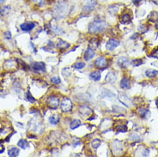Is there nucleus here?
Wrapping results in <instances>:
<instances>
[{
	"instance_id": "nucleus-1",
	"label": "nucleus",
	"mask_w": 158,
	"mask_h": 157,
	"mask_svg": "<svg viewBox=\"0 0 158 157\" xmlns=\"http://www.w3.org/2000/svg\"><path fill=\"white\" fill-rule=\"evenodd\" d=\"M108 29V23L100 19H95L89 26V31L91 34H101L105 32Z\"/></svg>"
},
{
	"instance_id": "nucleus-2",
	"label": "nucleus",
	"mask_w": 158,
	"mask_h": 157,
	"mask_svg": "<svg viewBox=\"0 0 158 157\" xmlns=\"http://www.w3.org/2000/svg\"><path fill=\"white\" fill-rule=\"evenodd\" d=\"M68 11V4L65 1H59L53 8V16L57 19H62L65 16Z\"/></svg>"
},
{
	"instance_id": "nucleus-3",
	"label": "nucleus",
	"mask_w": 158,
	"mask_h": 157,
	"mask_svg": "<svg viewBox=\"0 0 158 157\" xmlns=\"http://www.w3.org/2000/svg\"><path fill=\"white\" fill-rule=\"evenodd\" d=\"M47 105L52 109H57L59 105V99L56 95H51L47 98Z\"/></svg>"
},
{
	"instance_id": "nucleus-4",
	"label": "nucleus",
	"mask_w": 158,
	"mask_h": 157,
	"mask_svg": "<svg viewBox=\"0 0 158 157\" xmlns=\"http://www.w3.org/2000/svg\"><path fill=\"white\" fill-rule=\"evenodd\" d=\"M72 108H73L72 101H71L70 99L65 98L62 100V102H61V110H62L64 113L70 112Z\"/></svg>"
},
{
	"instance_id": "nucleus-5",
	"label": "nucleus",
	"mask_w": 158,
	"mask_h": 157,
	"mask_svg": "<svg viewBox=\"0 0 158 157\" xmlns=\"http://www.w3.org/2000/svg\"><path fill=\"white\" fill-rule=\"evenodd\" d=\"M79 113L82 115V117L85 118H89V116L93 114V111L91 108H89L87 106H82L79 108Z\"/></svg>"
},
{
	"instance_id": "nucleus-6",
	"label": "nucleus",
	"mask_w": 158,
	"mask_h": 157,
	"mask_svg": "<svg viewBox=\"0 0 158 157\" xmlns=\"http://www.w3.org/2000/svg\"><path fill=\"white\" fill-rule=\"evenodd\" d=\"M121 4H111L109 5L108 8V12L111 16H116L118 15L120 11V9H121Z\"/></svg>"
},
{
	"instance_id": "nucleus-7",
	"label": "nucleus",
	"mask_w": 158,
	"mask_h": 157,
	"mask_svg": "<svg viewBox=\"0 0 158 157\" xmlns=\"http://www.w3.org/2000/svg\"><path fill=\"white\" fill-rule=\"evenodd\" d=\"M107 65H108V60L104 57H99L95 61V65L98 69H104L105 67H107Z\"/></svg>"
},
{
	"instance_id": "nucleus-8",
	"label": "nucleus",
	"mask_w": 158,
	"mask_h": 157,
	"mask_svg": "<svg viewBox=\"0 0 158 157\" xmlns=\"http://www.w3.org/2000/svg\"><path fill=\"white\" fill-rule=\"evenodd\" d=\"M119 46V41L116 39H110L106 44V48L108 51H113Z\"/></svg>"
},
{
	"instance_id": "nucleus-9",
	"label": "nucleus",
	"mask_w": 158,
	"mask_h": 157,
	"mask_svg": "<svg viewBox=\"0 0 158 157\" xmlns=\"http://www.w3.org/2000/svg\"><path fill=\"white\" fill-rule=\"evenodd\" d=\"M122 151H123L122 143L118 141V140H115L113 143V152H114L116 155H119V154L122 153Z\"/></svg>"
},
{
	"instance_id": "nucleus-10",
	"label": "nucleus",
	"mask_w": 158,
	"mask_h": 157,
	"mask_svg": "<svg viewBox=\"0 0 158 157\" xmlns=\"http://www.w3.org/2000/svg\"><path fill=\"white\" fill-rule=\"evenodd\" d=\"M97 3H96V0H88V2L86 3L85 6L83 7V11L84 12H90L94 10L96 6Z\"/></svg>"
},
{
	"instance_id": "nucleus-11",
	"label": "nucleus",
	"mask_w": 158,
	"mask_h": 157,
	"mask_svg": "<svg viewBox=\"0 0 158 157\" xmlns=\"http://www.w3.org/2000/svg\"><path fill=\"white\" fill-rule=\"evenodd\" d=\"M117 63H118V65L120 68H126L128 67L131 64V61L128 58H126V57H120L117 60Z\"/></svg>"
},
{
	"instance_id": "nucleus-12",
	"label": "nucleus",
	"mask_w": 158,
	"mask_h": 157,
	"mask_svg": "<svg viewBox=\"0 0 158 157\" xmlns=\"http://www.w3.org/2000/svg\"><path fill=\"white\" fill-rule=\"evenodd\" d=\"M35 25L36 24L34 22H24V23L20 25V29L24 32H29V31L34 29Z\"/></svg>"
},
{
	"instance_id": "nucleus-13",
	"label": "nucleus",
	"mask_w": 158,
	"mask_h": 157,
	"mask_svg": "<svg viewBox=\"0 0 158 157\" xmlns=\"http://www.w3.org/2000/svg\"><path fill=\"white\" fill-rule=\"evenodd\" d=\"M32 69L34 71H41L45 72L46 71V66L43 62H34L32 65Z\"/></svg>"
},
{
	"instance_id": "nucleus-14",
	"label": "nucleus",
	"mask_w": 158,
	"mask_h": 157,
	"mask_svg": "<svg viewBox=\"0 0 158 157\" xmlns=\"http://www.w3.org/2000/svg\"><path fill=\"white\" fill-rule=\"evenodd\" d=\"M119 101L126 107H130L131 105V100L125 94H119Z\"/></svg>"
},
{
	"instance_id": "nucleus-15",
	"label": "nucleus",
	"mask_w": 158,
	"mask_h": 157,
	"mask_svg": "<svg viewBox=\"0 0 158 157\" xmlns=\"http://www.w3.org/2000/svg\"><path fill=\"white\" fill-rule=\"evenodd\" d=\"M138 115L143 118H149V116H150V112H149V110L144 108H138Z\"/></svg>"
},
{
	"instance_id": "nucleus-16",
	"label": "nucleus",
	"mask_w": 158,
	"mask_h": 157,
	"mask_svg": "<svg viewBox=\"0 0 158 157\" xmlns=\"http://www.w3.org/2000/svg\"><path fill=\"white\" fill-rule=\"evenodd\" d=\"M96 55V52L94 49H92L91 47H88V49L85 51L84 52V59L86 61H89L90 59H92Z\"/></svg>"
},
{
	"instance_id": "nucleus-17",
	"label": "nucleus",
	"mask_w": 158,
	"mask_h": 157,
	"mask_svg": "<svg viewBox=\"0 0 158 157\" xmlns=\"http://www.w3.org/2000/svg\"><path fill=\"white\" fill-rule=\"evenodd\" d=\"M119 86L120 88L123 89H129L131 88V81L128 77H124L121 79L120 82H119Z\"/></svg>"
},
{
	"instance_id": "nucleus-18",
	"label": "nucleus",
	"mask_w": 158,
	"mask_h": 157,
	"mask_svg": "<svg viewBox=\"0 0 158 157\" xmlns=\"http://www.w3.org/2000/svg\"><path fill=\"white\" fill-rule=\"evenodd\" d=\"M105 81L108 83H114L117 81V77L114 72H108L105 77Z\"/></svg>"
},
{
	"instance_id": "nucleus-19",
	"label": "nucleus",
	"mask_w": 158,
	"mask_h": 157,
	"mask_svg": "<svg viewBox=\"0 0 158 157\" xmlns=\"http://www.w3.org/2000/svg\"><path fill=\"white\" fill-rule=\"evenodd\" d=\"M131 17L129 13H124L121 15V16L119 18V22L122 24H127L129 22H131Z\"/></svg>"
},
{
	"instance_id": "nucleus-20",
	"label": "nucleus",
	"mask_w": 158,
	"mask_h": 157,
	"mask_svg": "<svg viewBox=\"0 0 158 157\" xmlns=\"http://www.w3.org/2000/svg\"><path fill=\"white\" fill-rule=\"evenodd\" d=\"M70 47V45L69 43L65 42L63 39H59V41H58V43H57V47L61 50L67 49V48H69Z\"/></svg>"
},
{
	"instance_id": "nucleus-21",
	"label": "nucleus",
	"mask_w": 158,
	"mask_h": 157,
	"mask_svg": "<svg viewBox=\"0 0 158 157\" xmlns=\"http://www.w3.org/2000/svg\"><path fill=\"white\" fill-rule=\"evenodd\" d=\"M148 21L150 22H157L158 21L157 11H151L148 16Z\"/></svg>"
},
{
	"instance_id": "nucleus-22",
	"label": "nucleus",
	"mask_w": 158,
	"mask_h": 157,
	"mask_svg": "<svg viewBox=\"0 0 158 157\" xmlns=\"http://www.w3.org/2000/svg\"><path fill=\"white\" fill-rule=\"evenodd\" d=\"M158 74V71L157 70L154 69H148L145 71V76L149 78H153L155 77H157Z\"/></svg>"
},
{
	"instance_id": "nucleus-23",
	"label": "nucleus",
	"mask_w": 158,
	"mask_h": 157,
	"mask_svg": "<svg viewBox=\"0 0 158 157\" xmlns=\"http://www.w3.org/2000/svg\"><path fill=\"white\" fill-rule=\"evenodd\" d=\"M89 77L91 80L95 81V82H98L101 80V72L100 71H94V72H91L90 75H89Z\"/></svg>"
},
{
	"instance_id": "nucleus-24",
	"label": "nucleus",
	"mask_w": 158,
	"mask_h": 157,
	"mask_svg": "<svg viewBox=\"0 0 158 157\" xmlns=\"http://www.w3.org/2000/svg\"><path fill=\"white\" fill-rule=\"evenodd\" d=\"M8 155L10 157H17L19 155V149L17 148L11 147L8 151Z\"/></svg>"
},
{
	"instance_id": "nucleus-25",
	"label": "nucleus",
	"mask_w": 158,
	"mask_h": 157,
	"mask_svg": "<svg viewBox=\"0 0 158 157\" xmlns=\"http://www.w3.org/2000/svg\"><path fill=\"white\" fill-rule=\"evenodd\" d=\"M11 10V6L10 5H4V6H2L0 8V14L2 16H6L8 15Z\"/></svg>"
},
{
	"instance_id": "nucleus-26",
	"label": "nucleus",
	"mask_w": 158,
	"mask_h": 157,
	"mask_svg": "<svg viewBox=\"0 0 158 157\" xmlns=\"http://www.w3.org/2000/svg\"><path fill=\"white\" fill-rule=\"evenodd\" d=\"M59 120H60V117H59V115H58V114H53V115H52L49 118L50 124H52L53 125H57L59 122Z\"/></svg>"
},
{
	"instance_id": "nucleus-27",
	"label": "nucleus",
	"mask_w": 158,
	"mask_h": 157,
	"mask_svg": "<svg viewBox=\"0 0 158 157\" xmlns=\"http://www.w3.org/2000/svg\"><path fill=\"white\" fill-rule=\"evenodd\" d=\"M17 146L21 148H27L29 146V143L27 140H24V139H21L19 142L17 143Z\"/></svg>"
},
{
	"instance_id": "nucleus-28",
	"label": "nucleus",
	"mask_w": 158,
	"mask_h": 157,
	"mask_svg": "<svg viewBox=\"0 0 158 157\" xmlns=\"http://www.w3.org/2000/svg\"><path fill=\"white\" fill-rule=\"evenodd\" d=\"M101 96L102 97H109V98H111V97H114L115 96V95L113 93V92H111L110 90L108 89H103L102 91H101Z\"/></svg>"
},
{
	"instance_id": "nucleus-29",
	"label": "nucleus",
	"mask_w": 158,
	"mask_h": 157,
	"mask_svg": "<svg viewBox=\"0 0 158 157\" xmlns=\"http://www.w3.org/2000/svg\"><path fill=\"white\" fill-rule=\"evenodd\" d=\"M81 121L78 120V119H74V120H72L71 122H70V127L71 130H75V129H77L78 127H79L80 125H81Z\"/></svg>"
},
{
	"instance_id": "nucleus-30",
	"label": "nucleus",
	"mask_w": 158,
	"mask_h": 157,
	"mask_svg": "<svg viewBox=\"0 0 158 157\" xmlns=\"http://www.w3.org/2000/svg\"><path fill=\"white\" fill-rule=\"evenodd\" d=\"M52 30L56 34H61L64 33L63 30L61 29L57 24H52Z\"/></svg>"
},
{
	"instance_id": "nucleus-31",
	"label": "nucleus",
	"mask_w": 158,
	"mask_h": 157,
	"mask_svg": "<svg viewBox=\"0 0 158 157\" xmlns=\"http://www.w3.org/2000/svg\"><path fill=\"white\" fill-rule=\"evenodd\" d=\"M101 141L100 140V139H94L92 142H91V146L92 148H94L95 149H96V148H98L100 147V145H101Z\"/></svg>"
},
{
	"instance_id": "nucleus-32",
	"label": "nucleus",
	"mask_w": 158,
	"mask_h": 157,
	"mask_svg": "<svg viewBox=\"0 0 158 157\" xmlns=\"http://www.w3.org/2000/svg\"><path fill=\"white\" fill-rule=\"evenodd\" d=\"M115 128H116L117 132H126L128 130V128L126 125H120L116 126Z\"/></svg>"
},
{
	"instance_id": "nucleus-33",
	"label": "nucleus",
	"mask_w": 158,
	"mask_h": 157,
	"mask_svg": "<svg viewBox=\"0 0 158 157\" xmlns=\"http://www.w3.org/2000/svg\"><path fill=\"white\" fill-rule=\"evenodd\" d=\"M32 2L39 7L44 6L46 4V0H32Z\"/></svg>"
},
{
	"instance_id": "nucleus-34",
	"label": "nucleus",
	"mask_w": 158,
	"mask_h": 157,
	"mask_svg": "<svg viewBox=\"0 0 158 157\" xmlns=\"http://www.w3.org/2000/svg\"><path fill=\"white\" fill-rule=\"evenodd\" d=\"M132 65H133V66H139V65H141L143 63H144V61H143V59H135L132 60Z\"/></svg>"
},
{
	"instance_id": "nucleus-35",
	"label": "nucleus",
	"mask_w": 158,
	"mask_h": 157,
	"mask_svg": "<svg viewBox=\"0 0 158 157\" xmlns=\"http://www.w3.org/2000/svg\"><path fill=\"white\" fill-rule=\"evenodd\" d=\"M84 67H85V63L83 62H78L74 65V68L77 70L83 69Z\"/></svg>"
},
{
	"instance_id": "nucleus-36",
	"label": "nucleus",
	"mask_w": 158,
	"mask_h": 157,
	"mask_svg": "<svg viewBox=\"0 0 158 157\" xmlns=\"http://www.w3.org/2000/svg\"><path fill=\"white\" fill-rule=\"evenodd\" d=\"M138 31H140V32H142V33H145L146 31H148L147 25H145V24H141V25L138 27Z\"/></svg>"
},
{
	"instance_id": "nucleus-37",
	"label": "nucleus",
	"mask_w": 158,
	"mask_h": 157,
	"mask_svg": "<svg viewBox=\"0 0 158 157\" xmlns=\"http://www.w3.org/2000/svg\"><path fill=\"white\" fill-rule=\"evenodd\" d=\"M26 99H27L29 102H32V103L35 101V99L31 95V93H30V92H27V93H26Z\"/></svg>"
},
{
	"instance_id": "nucleus-38",
	"label": "nucleus",
	"mask_w": 158,
	"mask_h": 157,
	"mask_svg": "<svg viewBox=\"0 0 158 157\" xmlns=\"http://www.w3.org/2000/svg\"><path fill=\"white\" fill-rule=\"evenodd\" d=\"M51 82L53 83V84H59L61 82V80L59 78V77H53L51 78Z\"/></svg>"
},
{
	"instance_id": "nucleus-39",
	"label": "nucleus",
	"mask_w": 158,
	"mask_h": 157,
	"mask_svg": "<svg viewBox=\"0 0 158 157\" xmlns=\"http://www.w3.org/2000/svg\"><path fill=\"white\" fill-rule=\"evenodd\" d=\"M89 44H90V45L94 44V48H96V47H98V39H96V38H93V39L90 40Z\"/></svg>"
},
{
	"instance_id": "nucleus-40",
	"label": "nucleus",
	"mask_w": 158,
	"mask_h": 157,
	"mask_svg": "<svg viewBox=\"0 0 158 157\" xmlns=\"http://www.w3.org/2000/svg\"><path fill=\"white\" fill-rule=\"evenodd\" d=\"M150 57L158 59V47L157 48V49H155L153 52H152V53H151V55H150Z\"/></svg>"
},
{
	"instance_id": "nucleus-41",
	"label": "nucleus",
	"mask_w": 158,
	"mask_h": 157,
	"mask_svg": "<svg viewBox=\"0 0 158 157\" xmlns=\"http://www.w3.org/2000/svg\"><path fill=\"white\" fill-rule=\"evenodd\" d=\"M4 36H5V39H11V33H10V31H6L5 34H4Z\"/></svg>"
},
{
	"instance_id": "nucleus-42",
	"label": "nucleus",
	"mask_w": 158,
	"mask_h": 157,
	"mask_svg": "<svg viewBox=\"0 0 158 157\" xmlns=\"http://www.w3.org/2000/svg\"><path fill=\"white\" fill-rule=\"evenodd\" d=\"M131 138H132L133 140L137 141V140H138V139L140 138V137H139V136H138L137 134H132V135L131 136Z\"/></svg>"
},
{
	"instance_id": "nucleus-43",
	"label": "nucleus",
	"mask_w": 158,
	"mask_h": 157,
	"mask_svg": "<svg viewBox=\"0 0 158 157\" xmlns=\"http://www.w3.org/2000/svg\"><path fill=\"white\" fill-rule=\"evenodd\" d=\"M138 37H139V34L138 33H136V34H134L131 37V39H138Z\"/></svg>"
},
{
	"instance_id": "nucleus-44",
	"label": "nucleus",
	"mask_w": 158,
	"mask_h": 157,
	"mask_svg": "<svg viewBox=\"0 0 158 157\" xmlns=\"http://www.w3.org/2000/svg\"><path fill=\"white\" fill-rule=\"evenodd\" d=\"M131 1H132V3H133L135 5H138V4H140L143 0H131Z\"/></svg>"
},
{
	"instance_id": "nucleus-45",
	"label": "nucleus",
	"mask_w": 158,
	"mask_h": 157,
	"mask_svg": "<svg viewBox=\"0 0 158 157\" xmlns=\"http://www.w3.org/2000/svg\"><path fill=\"white\" fill-rule=\"evenodd\" d=\"M4 147L3 143H0V154L4 153Z\"/></svg>"
},
{
	"instance_id": "nucleus-46",
	"label": "nucleus",
	"mask_w": 158,
	"mask_h": 157,
	"mask_svg": "<svg viewBox=\"0 0 158 157\" xmlns=\"http://www.w3.org/2000/svg\"><path fill=\"white\" fill-rule=\"evenodd\" d=\"M155 27H156V29H158V21L156 22V25H155Z\"/></svg>"
},
{
	"instance_id": "nucleus-47",
	"label": "nucleus",
	"mask_w": 158,
	"mask_h": 157,
	"mask_svg": "<svg viewBox=\"0 0 158 157\" xmlns=\"http://www.w3.org/2000/svg\"><path fill=\"white\" fill-rule=\"evenodd\" d=\"M153 2H154L157 5H158V0H153Z\"/></svg>"
},
{
	"instance_id": "nucleus-48",
	"label": "nucleus",
	"mask_w": 158,
	"mask_h": 157,
	"mask_svg": "<svg viewBox=\"0 0 158 157\" xmlns=\"http://www.w3.org/2000/svg\"><path fill=\"white\" fill-rule=\"evenodd\" d=\"M156 105H157V107L158 108V98H157V100H156Z\"/></svg>"
},
{
	"instance_id": "nucleus-49",
	"label": "nucleus",
	"mask_w": 158,
	"mask_h": 157,
	"mask_svg": "<svg viewBox=\"0 0 158 157\" xmlns=\"http://www.w3.org/2000/svg\"><path fill=\"white\" fill-rule=\"evenodd\" d=\"M4 0H0V4H4Z\"/></svg>"
}]
</instances>
